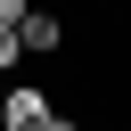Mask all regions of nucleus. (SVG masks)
<instances>
[{
    "instance_id": "4",
    "label": "nucleus",
    "mask_w": 131,
    "mask_h": 131,
    "mask_svg": "<svg viewBox=\"0 0 131 131\" xmlns=\"http://www.w3.org/2000/svg\"><path fill=\"white\" fill-rule=\"evenodd\" d=\"M25 8H33V0H0V25H25Z\"/></svg>"
},
{
    "instance_id": "3",
    "label": "nucleus",
    "mask_w": 131,
    "mask_h": 131,
    "mask_svg": "<svg viewBox=\"0 0 131 131\" xmlns=\"http://www.w3.org/2000/svg\"><path fill=\"white\" fill-rule=\"evenodd\" d=\"M16 57H25V41H16V25H0V74H8Z\"/></svg>"
},
{
    "instance_id": "1",
    "label": "nucleus",
    "mask_w": 131,
    "mask_h": 131,
    "mask_svg": "<svg viewBox=\"0 0 131 131\" xmlns=\"http://www.w3.org/2000/svg\"><path fill=\"white\" fill-rule=\"evenodd\" d=\"M49 115H57V98H49V90H33V82L0 90V131H41Z\"/></svg>"
},
{
    "instance_id": "2",
    "label": "nucleus",
    "mask_w": 131,
    "mask_h": 131,
    "mask_svg": "<svg viewBox=\"0 0 131 131\" xmlns=\"http://www.w3.org/2000/svg\"><path fill=\"white\" fill-rule=\"evenodd\" d=\"M16 41H25V57H49V49L66 41V25H57V16H41V8H25V25H16Z\"/></svg>"
},
{
    "instance_id": "5",
    "label": "nucleus",
    "mask_w": 131,
    "mask_h": 131,
    "mask_svg": "<svg viewBox=\"0 0 131 131\" xmlns=\"http://www.w3.org/2000/svg\"><path fill=\"white\" fill-rule=\"evenodd\" d=\"M41 131H82V123H74V115H49V123H41Z\"/></svg>"
},
{
    "instance_id": "6",
    "label": "nucleus",
    "mask_w": 131,
    "mask_h": 131,
    "mask_svg": "<svg viewBox=\"0 0 131 131\" xmlns=\"http://www.w3.org/2000/svg\"><path fill=\"white\" fill-rule=\"evenodd\" d=\"M0 90H8V82H0Z\"/></svg>"
}]
</instances>
